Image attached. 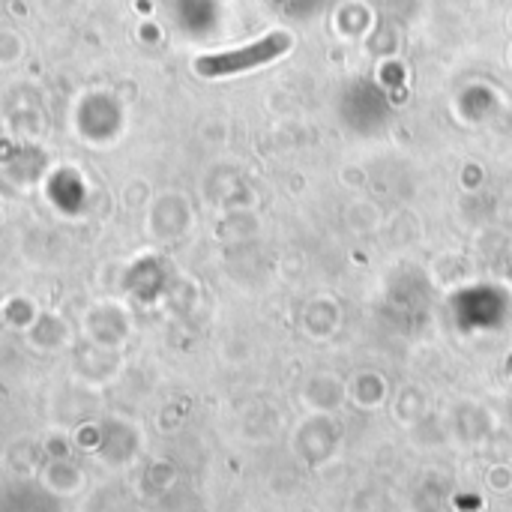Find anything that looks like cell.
Returning a JSON list of instances; mask_svg holds the SVG:
<instances>
[{"mask_svg":"<svg viewBox=\"0 0 512 512\" xmlns=\"http://www.w3.org/2000/svg\"><path fill=\"white\" fill-rule=\"evenodd\" d=\"M291 45V39L285 33H273L261 42H252L246 48H237V51H225V54H207L195 63V69L207 78H222V75H234V72H246V69H255L261 63H270L276 60L279 54H285Z\"/></svg>","mask_w":512,"mask_h":512,"instance_id":"obj_1","label":"cell"}]
</instances>
